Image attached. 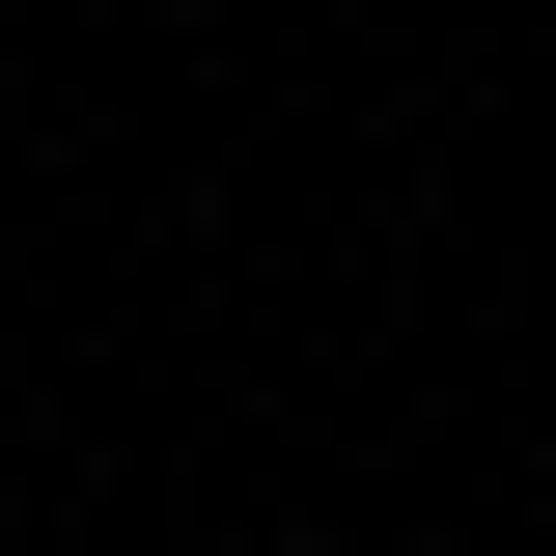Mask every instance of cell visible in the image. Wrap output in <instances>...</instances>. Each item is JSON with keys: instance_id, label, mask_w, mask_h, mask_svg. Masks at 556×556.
Segmentation results:
<instances>
[{"instance_id": "cell-1", "label": "cell", "mask_w": 556, "mask_h": 556, "mask_svg": "<svg viewBox=\"0 0 556 556\" xmlns=\"http://www.w3.org/2000/svg\"><path fill=\"white\" fill-rule=\"evenodd\" d=\"M195 28H223V0H195Z\"/></svg>"}]
</instances>
